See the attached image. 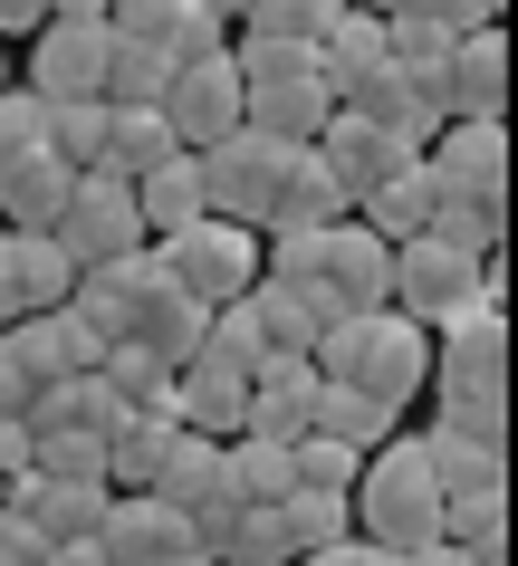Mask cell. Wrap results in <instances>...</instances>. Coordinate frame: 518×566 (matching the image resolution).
Instances as JSON below:
<instances>
[{"label": "cell", "instance_id": "cell-1", "mask_svg": "<svg viewBox=\"0 0 518 566\" xmlns=\"http://www.w3.org/2000/svg\"><path fill=\"white\" fill-rule=\"evenodd\" d=\"M423 385L442 394V422L509 442V317H499V298H471L461 317L432 327V375Z\"/></svg>", "mask_w": 518, "mask_h": 566}, {"label": "cell", "instance_id": "cell-2", "mask_svg": "<svg viewBox=\"0 0 518 566\" xmlns=\"http://www.w3.org/2000/svg\"><path fill=\"white\" fill-rule=\"evenodd\" d=\"M307 356H317V375H336V385H356V394H384L403 413L423 394V375H432V327H413L384 298V307H356V317H327Z\"/></svg>", "mask_w": 518, "mask_h": 566}, {"label": "cell", "instance_id": "cell-3", "mask_svg": "<svg viewBox=\"0 0 518 566\" xmlns=\"http://www.w3.org/2000/svg\"><path fill=\"white\" fill-rule=\"evenodd\" d=\"M346 509H356V537H374V547H423V537H442V480H432L423 461V432H384V442L366 451V471H356V490H346Z\"/></svg>", "mask_w": 518, "mask_h": 566}, {"label": "cell", "instance_id": "cell-4", "mask_svg": "<svg viewBox=\"0 0 518 566\" xmlns=\"http://www.w3.org/2000/svg\"><path fill=\"white\" fill-rule=\"evenodd\" d=\"M509 289V269H499V250H452V240H432V231H413V240H394V307L413 317V327H442V317H461L471 298H499Z\"/></svg>", "mask_w": 518, "mask_h": 566}, {"label": "cell", "instance_id": "cell-5", "mask_svg": "<svg viewBox=\"0 0 518 566\" xmlns=\"http://www.w3.org/2000/svg\"><path fill=\"white\" fill-rule=\"evenodd\" d=\"M154 260H163V279H173V289H192L202 307H231L250 279H260V231L221 221V211H192L183 231L154 240Z\"/></svg>", "mask_w": 518, "mask_h": 566}, {"label": "cell", "instance_id": "cell-6", "mask_svg": "<svg viewBox=\"0 0 518 566\" xmlns=\"http://www.w3.org/2000/svg\"><path fill=\"white\" fill-rule=\"evenodd\" d=\"M288 154L278 135H260V125H231L221 145H202V211H221V221H241V231H269V202L278 182H288Z\"/></svg>", "mask_w": 518, "mask_h": 566}, {"label": "cell", "instance_id": "cell-7", "mask_svg": "<svg viewBox=\"0 0 518 566\" xmlns=\"http://www.w3.org/2000/svg\"><path fill=\"white\" fill-rule=\"evenodd\" d=\"M49 240H59L77 269L116 260V250H145V211H135V182L106 174V164H87V174L67 182V202H59V221H49Z\"/></svg>", "mask_w": 518, "mask_h": 566}, {"label": "cell", "instance_id": "cell-8", "mask_svg": "<svg viewBox=\"0 0 518 566\" xmlns=\"http://www.w3.org/2000/svg\"><path fill=\"white\" fill-rule=\"evenodd\" d=\"M307 298L327 307V317H356V307H384L394 298V240H374L356 211L317 231V279H307Z\"/></svg>", "mask_w": 518, "mask_h": 566}, {"label": "cell", "instance_id": "cell-9", "mask_svg": "<svg viewBox=\"0 0 518 566\" xmlns=\"http://www.w3.org/2000/svg\"><path fill=\"white\" fill-rule=\"evenodd\" d=\"M96 547L116 566H202V528H192V509L154 500V490H116L106 518H96Z\"/></svg>", "mask_w": 518, "mask_h": 566}, {"label": "cell", "instance_id": "cell-10", "mask_svg": "<svg viewBox=\"0 0 518 566\" xmlns=\"http://www.w3.org/2000/svg\"><path fill=\"white\" fill-rule=\"evenodd\" d=\"M250 87L241 67H231V49H202V59H173V87H163V125H173V145H221L231 125H241Z\"/></svg>", "mask_w": 518, "mask_h": 566}, {"label": "cell", "instance_id": "cell-11", "mask_svg": "<svg viewBox=\"0 0 518 566\" xmlns=\"http://www.w3.org/2000/svg\"><path fill=\"white\" fill-rule=\"evenodd\" d=\"M106 49H116L106 20H39L20 87H30L39 106H59V96H106Z\"/></svg>", "mask_w": 518, "mask_h": 566}, {"label": "cell", "instance_id": "cell-12", "mask_svg": "<svg viewBox=\"0 0 518 566\" xmlns=\"http://www.w3.org/2000/svg\"><path fill=\"white\" fill-rule=\"evenodd\" d=\"M423 164H432L442 192L509 202V116H442V135L423 145Z\"/></svg>", "mask_w": 518, "mask_h": 566}, {"label": "cell", "instance_id": "cell-13", "mask_svg": "<svg viewBox=\"0 0 518 566\" xmlns=\"http://www.w3.org/2000/svg\"><path fill=\"white\" fill-rule=\"evenodd\" d=\"M413 154H423V145H403L394 125H374L366 106H327V125H317V164L346 182V202L374 192V182L394 174V164H413Z\"/></svg>", "mask_w": 518, "mask_h": 566}, {"label": "cell", "instance_id": "cell-14", "mask_svg": "<svg viewBox=\"0 0 518 566\" xmlns=\"http://www.w3.org/2000/svg\"><path fill=\"white\" fill-rule=\"evenodd\" d=\"M106 480H59V471H10V518L39 537V547H59V537H87L106 518Z\"/></svg>", "mask_w": 518, "mask_h": 566}, {"label": "cell", "instance_id": "cell-15", "mask_svg": "<svg viewBox=\"0 0 518 566\" xmlns=\"http://www.w3.org/2000/svg\"><path fill=\"white\" fill-rule=\"evenodd\" d=\"M163 289V260H154V240L145 250H116V260H96V269H77V289H67V307L87 317L96 336H125L135 327V307Z\"/></svg>", "mask_w": 518, "mask_h": 566}, {"label": "cell", "instance_id": "cell-16", "mask_svg": "<svg viewBox=\"0 0 518 566\" xmlns=\"http://www.w3.org/2000/svg\"><path fill=\"white\" fill-rule=\"evenodd\" d=\"M10 346H20V365H30V385H67V375H96V356H106V336L77 317V307H30V317H10Z\"/></svg>", "mask_w": 518, "mask_h": 566}, {"label": "cell", "instance_id": "cell-17", "mask_svg": "<svg viewBox=\"0 0 518 566\" xmlns=\"http://www.w3.org/2000/svg\"><path fill=\"white\" fill-rule=\"evenodd\" d=\"M250 413V365L212 356V346H192L183 365H173V422H192V432H212V442H231Z\"/></svg>", "mask_w": 518, "mask_h": 566}, {"label": "cell", "instance_id": "cell-18", "mask_svg": "<svg viewBox=\"0 0 518 566\" xmlns=\"http://www.w3.org/2000/svg\"><path fill=\"white\" fill-rule=\"evenodd\" d=\"M125 39H154L163 59H202V49H231V10L221 0H116L106 10Z\"/></svg>", "mask_w": 518, "mask_h": 566}, {"label": "cell", "instance_id": "cell-19", "mask_svg": "<svg viewBox=\"0 0 518 566\" xmlns=\"http://www.w3.org/2000/svg\"><path fill=\"white\" fill-rule=\"evenodd\" d=\"M442 96H452V116H509V30H499V20H480V30L452 39Z\"/></svg>", "mask_w": 518, "mask_h": 566}, {"label": "cell", "instance_id": "cell-20", "mask_svg": "<svg viewBox=\"0 0 518 566\" xmlns=\"http://www.w3.org/2000/svg\"><path fill=\"white\" fill-rule=\"evenodd\" d=\"M0 279H10V298L30 317V307H59L67 289H77V260H67L49 231H0Z\"/></svg>", "mask_w": 518, "mask_h": 566}, {"label": "cell", "instance_id": "cell-21", "mask_svg": "<svg viewBox=\"0 0 518 566\" xmlns=\"http://www.w3.org/2000/svg\"><path fill=\"white\" fill-rule=\"evenodd\" d=\"M346 182L317 164V145L288 154V182H278V202H269V231H327V221H346Z\"/></svg>", "mask_w": 518, "mask_h": 566}, {"label": "cell", "instance_id": "cell-22", "mask_svg": "<svg viewBox=\"0 0 518 566\" xmlns=\"http://www.w3.org/2000/svg\"><path fill=\"white\" fill-rule=\"evenodd\" d=\"M135 211H145V240L183 231L192 211H202V154H192V145H173L163 164H145V174H135Z\"/></svg>", "mask_w": 518, "mask_h": 566}, {"label": "cell", "instance_id": "cell-23", "mask_svg": "<svg viewBox=\"0 0 518 566\" xmlns=\"http://www.w3.org/2000/svg\"><path fill=\"white\" fill-rule=\"evenodd\" d=\"M432 192H442V182H432V164L413 154V164H394L374 192H356V221H366L374 240H413L432 221Z\"/></svg>", "mask_w": 518, "mask_h": 566}, {"label": "cell", "instance_id": "cell-24", "mask_svg": "<svg viewBox=\"0 0 518 566\" xmlns=\"http://www.w3.org/2000/svg\"><path fill=\"white\" fill-rule=\"evenodd\" d=\"M67 182H77V164H59L49 145H39L30 164H10V174H0V231H49L59 202H67Z\"/></svg>", "mask_w": 518, "mask_h": 566}, {"label": "cell", "instance_id": "cell-25", "mask_svg": "<svg viewBox=\"0 0 518 566\" xmlns=\"http://www.w3.org/2000/svg\"><path fill=\"white\" fill-rule=\"evenodd\" d=\"M173 432H183V422H173V403H135V413L106 432V490H145Z\"/></svg>", "mask_w": 518, "mask_h": 566}, {"label": "cell", "instance_id": "cell-26", "mask_svg": "<svg viewBox=\"0 0 518 566\" xmlns=\"http://www.w3.org/2000/svg\"><path fill=\"white\" fill-rule=\"evenodd\" d=\"M154 500H173V509H202V500H221V442L212 432H173L163 442V461H154V480H145Z\"/></svg>", "mask_w": 518, "mask_h": 566}, {"label": "cell", "instance_id": "cell-27", "mask_svg": "<svg viewBox=\"0 0 518 566\" xmlns=\"http://www.w3.org/2000/svg\"><path fill=\"white\" fill-rule=\"evenodd\" d=\"M307 432H327V442H356V451H374L384 432H394V403H384V394H356V385H336V375H317Z\"/></svg>", "mask_w": 518, "mask_h": 566}, {"label": "cell", "instance_id": "cell-28", "mask_svg": "<svg viewBox=\"0 0 518 566\" xmlns=\"http://www.w3.org/2000/svg\"><path fill=\"white\" fill-rule=\"evenodd\" d=\"M202 327H212V307L192 298V289H173V279H163V289H154V298L135 307V327H125V336H145V346H154L163 365H183L192 346H202Z\"/></svg>", "mask_w": 518, "mask_h": 566}, {"label": "cell", "instance_id": "cell-29", "mask_svg": "<svg viewBox=\"0 0 518 566\" xmlns=\"http://www.w3.org/2000/svg\"><path fill=\"white\" fill-rule=\"evenodd\" d=\"M327 77H298V87H260L241 106V125H260V135H278V145H317V125H327Z\"/></svg>", "mask_w": 518, "mask_h": 566}, {"label": "cell", "instance_id": "cell-30", "mask_svg": "<svg viewBox=\"0 0 518 566\" xmlns=\"http://www.w3.org/2000/svg\"><path fill=\"white\" fill-rule=\"evenodd\" d=\"M163 154H173V125H163V106H106V154H96V164H106V174H145V164H163Z\"/></svg>", "mask_w": 518, "mask_h": 566}, {"label": "cell", "instance_id": "cell-31", "mask_svg": "<svg viewBox=\"0 0 518 566\" xmlns=\"http://www.w3.org/2000/svg\"><path fill=\"white\" fill-rule=\"evenodd\" d=\"M106 30H116V20H106ZM163 87H173V59H163L154 39L116 30V49H106V106H163Z\"/></svg>", "mask_w": 518, "mask_h": 566}, {"label": "cell", "instance_id": "cell-32", "mask_svg": "<svg viewBox=\"0 0 518 566\" xmlns=\"http://www.w3.org/2000/svg\"><path fill=\"white\" fill-rule=\"evenodd\" d=\"M231 67H241V87H298V77H317V49L307 39H269V30H231Z\"/></svg>", "mask_w": 518, "mask_h": 566}, {"label": "cell", "instance_id": "cell-33", "mask_svg": "<svg viewBox=\"0 0 518 566\" xmlns=\"http://www.w3.org/2000/svg\"><path fill=\"white\" fill-rule=\"evenodd\" d=\"M432 240H452V250H509V202H471V192H432Z\"/></svg>", "mask_w": 518, "mask_h": 566}, {"label": "cell", "instance_id": "cell-34", "mask_svg": "<svg viewBox=\"0 0 518 566\" xmlns=\"http://www.w3.org/2000/svg\"><path fill=\"white\" fill-rule=\"evenodd\" d=\"M96 375L116 385V403H173V365L154 356L145 336H106V356H96Z\"/></svg>", "mask_w": 518, "mask_h": 566}, {"label": "cell", "instance_id": "cell-35", "mask_svg": "<svg viewBox=\"0 0 518 566\" xmlns=\"http://www.w3.org/2000/svg\"><path fill=\"white\" fill-rule=\"evenodd\" d=\"M278 528H288V557H307V547H327V537L356 528V509H346V490H288L278 500Z\"/></svg>", "mask_w": 518, "mask_h": 566}, {"label": "cell", "instance_id": "cell-36", "mask_svg": "<svg viewBox=\"0 0 518 566\" xmlns=\"http://www.w3.org/2000/svg\"><path fill=\"white\" fill-rule=\"evenodd\" d=\"M49 154L87 174L96 154H106V96H59V106H49Z\"/></svg>", "mask_w": 518, "mask_h": 566}, {"label": "cell", "instance_id": "cell-37", "mask_svg": "<svg viewBox=\"0 0 518 566\" xmlns=\"http://www.w3.org/2000/svg\"><path fill=\"white\" fill-rule=\"evenodd\" d=\"M30 471L106 480V442H96V432H77V422H49V432H30Z\"/></svg>", "mask_w": 518, "mask_h": 566}, {"label": "cell", "instance_id": "cell-38", "mask_svg": "<svg viewBox=\"0 0 518 566\" xmlns=\"http://www.w3.org/2000/svg\"><path fill=\"white\" fill-rule=\"evenodd\" d=\"M336 10H346V0H250V10H241V30H269V39H307V49H317V39L336 30Z\"/></svg>", "mask_w": 518, "mask_h": 566}, {"label": "cell", "instance_id": "cell-39", "mask_svg": "<svg viewBox=\"0 0 518 566\" xmlns=\"http://www.w3.org/2000/svg\"><path fill=\"white\" fill-rule=\"evenodd\" d=\"M39 145H49V106L10 77V87H0V174H10V164H30Z\"/></svg>", "mask_w": 518, "mask_h": 566}, {"label": "cell", "instance_id": "cell-40", "mask_svg": "<svg viewBox=\"0 0 518 566\" xmlns=\"http://www.w3.org/2000/svg\"><path fill=\"white\" fill-rule=\"evenodd\" d=\"M288 461H298V490H356V471H366V451H356V442H327V432L288 442Z\"/></svg>", "mask_w": 518, "mask_h": 566}, {"label": "cell", "instance_id": "cell-41", "mask_svg": "<svg viewBox=\"0 0 518 566\" xmlns=\"http://www.w3.org/2000/svg\"><path fill=\"white\" fill-rule=\"evenodd\" d=\"M403 20H423V30H480V20H499V10H509V0H394Z\"/></svg>", "mask_w": 518, "mask_h": 566}, {"label": "cell", "instance_id": "cell-42", "mask_svg": "<svg viewBox=\"0 0 518 566\" xmlns=\"http://www.w3.org/2000/svg\"><path fill=\"white\" fill-rule=\"evenodd\" d=\"M288 566H394V547H374V537H327V547H307V557H288Z\"/></svg>", "mask_w": 518, "mask_h": 566}, {"label": "cell", "instance_id": "cell-43", "mask_svg": "<svg viewBox=\"0 0 518 566\" xmlns=\"http://www.w3.org/2000/svg\"><path fill=\"white\" fill-rule=\"evenodd\" d=\"M30 365H20V346H10V327H0V413H30Z\"/></svg>", "mask_w": 518, "mask_h": 566}, {"label": "cell", "instance_id": "cell-44", "mask_svg": "<svg viewBox=\"0 0 518 566\" xmlns=\"http://www.w3.org/2000/svg\"><path fill=\"white\" fill-rule=\"evenodd\" d=\"M0 566H49V547H39V537L20 528L10 509H0Z\"/></svg>", "mask_w": 518, "mask_h": 566}, {"label": "cell", "instance_id": "cell-45", "mask_svg": "<svg viewBox=\"0 0 518 566\" xmlns=\"http://www.w3.org/2000/svg\"><path fill=\"white\" fill-rule=\"evenodd\" d=\"M10 471H30V422L20 413H0V480Z\"/></svg>", "mask_w": 518, "mask_h": 566}, {"label": "cell", "instance_id": "cell-46", "mask_svg": "<svg viewBox=\"0 0 518 566\" xmlns=\"http://www.w3.org/2000/svg\"><path fill=\"white\" fill-rule=\"evenodd\" d=\"M39 20H49V0H0V49H10V39H30Z\"/></svg>", "mask_w": 518, "mask_h": 566}, {"label": "cell", "instance_id": "cell-47", "mask_svg": "<svg viewBox=\"0 0 518 566\" xmlns=\"http://www.w3.org/2000/svg\"><path fill=\"white\" fill-rule=\"evenodd\" d=\"M49 566H116V557H106V547H96V528H87V537H59V547H49Z\"/></svg>", "mask_w": 518, "mask_h": 566}, {"label": "cell", "instance_id": "cell-48", "mask_svg": "<svg viewBox=\"0 0 518 566\" xmlns=\"http://www.w3.org/2000/svg\"><path fill=\"white\" fill-rule=\"evenodd\" d=\"M461 566H509V528L499 537H461Z\"/></svg>", "mask_w": 518, "mask_h": 566}, {"label": "cell", "instance_id": "cell-49", "mask_svg": "<svg viewBox=\"0 0 518 566\" xmlns=\"http://www.w3.org/2000/svg\"><path fill=\"white\" fill-rule=\"evenodd\" d=\"M394 566H461V547H452V537H423V547H403Z\"/></svg>", "mask_w": 518, "mask_h": 566}, {"label": "cell", "instance_id": "cell-50", "mask_svg": "<svg viewBox=\"0 0 518 566\" xmlns=\"http://www.w3.org/2000/svg\"><path fill=\"white\" fill-rule=\"evenodd\" d=\"M116 0H49V20H106Z\"/></svg>", "mask_w": 518, "mask_h": 566}, {"label": "cell", "instance_id": "cell-51", "mask_svg": "<svg viewBox=\"0 0 518 566\" xmlns=\"http://www.w3.org/2000/svg\"><path fill=\"white\" fill-rule=\"evenodd\" d=\"M346 10H394V0H346Z\"/></svg>", "mask_w": 518, "mask_h": 566}, {"label": "cell", "instance_id": "cell-52", "mask_svg": "<svg viewBox=\"0 0 518 566\" xmlns=\"http://www.w3.org/2000/svg\"><path fill=\"white\" fill-rule=\"evenodd\" d=\"M221 10H231V30H241V10H250V0H221Z\"/></svg>", "mask_w": 518, "mask_h": 566}, {"label": "cell", "instance_id": "cell-53", "mask_svg": "<svg viewBox=\"0 0 518 566\" xmlns=\"http://www.w3.org/2000/svg\"><path fill=\"white\" fill-rule=\"evenodd\" d=\"M0 87H10V49H0Z\"/></svg>", "mask_w": 518, "mask_h": 566}, {"label": "cell", "instance_id": "cell-54", "mask_svg": "<svg viewBox=\"0 0 518 566\" xmlns=\"http://www.w3.org/2000/svg\"><path fill=\"white\" fill-rule=\"evenodd\" d=\"M0 509H10V480H0Z\"/></svg>", "mask_w": 518, "mask_h": 566}]
</instances>
